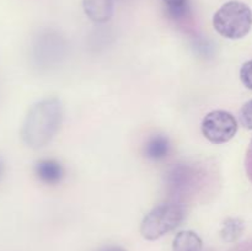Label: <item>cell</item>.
Here are the masks:
<instances>
[{"label":"cell","instance_id":"cell-9","mask_svg":"<svg viewBox=\"0 0 252 251\" xmlns=\"http://www.w3.org/2000/svg\"><path fill=\"white\" fill-rule=\"evenodd\" d=\"M245 224L239 218H228L220 228V238L226 243H235L243 235Z\"/></svg>","mask_w":252,"mask_h":251},{"label":"cell","instance_id":"cell-4","mask_svg":"<svg viewBox=\"0 0 252 251\" xmlns=\"http://www.w3.org/2000/svg\"><path fill=\"white\" fill-rule=\"evenodd\" d=\"M238 127L236 118L224 110H214L207 113L201 125L202 134L213 144L228 143L235 137Z\"/></svg>","mask_w":252,"mask_h":251},{"label":"cell","instance_id":"cell-7","mask_svg":"<svg viewBox=\"0 0 252 251\" xmlns=\"http://www.w3.org/2000/svg\"><path fill=\"white\" fill-rule=\"evenodd\" d=\"M171 150V143L170 139L164 134L152 135L147 140L144 147V154L148 159L160 161L164 160Z\"/></svg>","mask_w":252,"mask_h":251},{"label":"cell","instance_id":"cell-15","mask_svg":"<svg viewBox=\"0 0 252 251\" xmlns=\"http://www.w3.org/2000/svg\"><path fill=\"white\" fill-rule=\"evenodd\" d=\"M4 172H5V164L4 161H2L1 157H0V180H1V177L4 176Z\"/></svg>","mask_w":252,"mask_h":251},{"label":"cell","instance_id":"cell-6","mask_svg":"<svg viewBox=\"0 0 252 251\" xmlns=\"http://www.w3.org/2000/svg\"><path fill=\"white\" fill-rule=\"evenodd\" d=\"M83 7L86 16L94 22L108 21L113 15V0H83Z\"/></svg>","mask_w":252,"mask_h":251},{"label":"cell","instance_id":"cell-13","mask_svg":"<svg viewBox=\"0 0 252 251\" xmlns=\"http://www.w3.org/2000/svg\"><path fill=\"white\" fill-rule=\"evenodd\" d=\"M246 170H248L249 177L252 181V142L248 150V157H246Z\"/></svg>","mask_w":252,"mask_h":251},{"label":"cell","instance_id":"cell-8","mask_svg":"<svg viewBox=\"0 0 252 251\" xmlns=\"http://www.w3.org/2000/svg\"><path fill=\"white\" fill-rule=\"evenodd\" d=\"M202 249L203 241L192 230L180 231L172 241V251H202Z\"/></svg>","mask_w":252,"mask_h":251},{"label":"cell","instance_id":"cell-3","mask_svg":"<svg viewBox=\"0 0 252 251\" xmlns=\"http://www.w3.org/2000/svg\"><path fill=\"white\" fill-rule=\"evenodd\" d=\"M213 27L224 38H244L252 27V10L245 2L230 0L217 10Z\"/></svg>","mask_w":252,"mask_h":251},{"label":"cell","instance_id":"cell-12","mask_svg":"<svg viewBox=\"0 0 252 251\" xmlns=\"http://www.w3.org/2000/svg\"><path fill=\"white\" fill-rule=\"evenodd\" d=\"M162 1L165 2L167 9H177V7L186 6L189 0H162Z\"/></svg>","mask_w":252,"mask_h":251},{"label":"cell","instance_id":"cell-10","mask_svg":"<svg viewBox=\"0 0 252 251\" xmlns=\"http://www.w3.org/2000/svg\"><path fill=\"white\" fill-rule=\"evenodd\" d=\"M239 120H240L241 126H244L246 129H252V100L248 101L241 107L239 112Z\"/></svg>","mask_w":252,"mask_h":251},{"label":"cell","instance_id":"cell-1","mask_svg":"<svg viewBox=\"0 0 252 251\" xmlns=\"http://www.w3.org/2000/svg\"><path fill=\"white\" fill-rule=\"evenodd\" d=\"M63 115V105L57 97L44 98L32 105L20 130L22 142L32 149L46 147L61 128Z\"/></svg>","mask_w":252,"mask_h":251},{"label":"cell","instance_id":"cell-2","mask_svg":"<svg viewBox=\"0 0 252 251\" xmlns=\"http://www.w3.org/2000/svg\"><path fill=\"white\" fill-rule=\"evenodd\" d=\"M186 218V207L180 201H167L155 206L140 223V234L145 240L154 241L175 230Z\"/></svg>","mask_w":252,"mask_h":251},{"label":"cell","instance_id":"cell-14","mask_svg":"<svg viewBox=\"0 0 252 251\" xmlns=\"http://www.w3.org/2000/svg\"><path fill=\"white\" fill-rule=\"evenodd\" d=\"M98 251H127L126 249L121 248V246L117 245H110V246H105V248L100 249Z\"/></svg>","mask_w":252,"mask_h":251},{"label":"cell","instance_id":"cell-5","mask_svg":"<svg viewBox=\"0 0 252 251\" xmlns=\"http://www.w3.org/2000/svg\"><path fill=\"white\" fill-rule=\"evenodd\" d=\"M34 175L46 185H58L64 177V169L61 162L53 159H42L34 164Z\"/></svg>","mask_w":252,"mask_h":251},{"label":"cell","instance_id":"cell-11","mask_svg":"<svg viewBox=\"0 0 252 251\" xmlns=\"http://www.w3.org/2000/svg\"><path fill=\"white\" fill-rule=\"evenodd\" d=\"M240 80L246 89L252 90V59L244 63L241 66Z\"/></svg>","mask_w":252,"mask_h":251}]
</instances>
